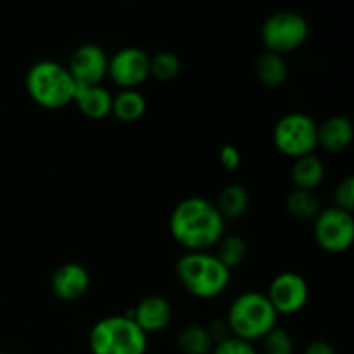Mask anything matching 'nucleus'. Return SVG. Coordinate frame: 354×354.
<instances>
[{"label":"nucleus","instance_id":"1","mask_svg":"<svg viewBox=\"0 0 354 354\" xmlns=\"http://www.w3.org/2000/svg\"><path fill=\"white\" fill-rule=\"evenodd\" d=\"M227 221L214 203L204 197H185L169 216V234L185 251H213L225 235Z\"/></svg>","mask_w":354,"mask_h":354},{"label":"nucleus","instance_id":"2","mask_svg":"<svg viewBox=\"0 0 354 354\" xmlns=\"http://www.w3.org/2000/svg\"><path fill=\"white\" fill-rule=\"evenodd\" d=\"M232 270L213 251H185L175 265L178 282L197 299H214L227 290Z\"/></svg>","mask_w":354,"mask_h":354},{"label":"nucleus","instance_id":"3","mask_svg":"<svg viewBox=\"0 0 354 354\" xmlns=\"http://www.w3.org/2000/svg\"><path fill=\"white\" fill-rule=\"evenodd\" d=\"M26 92L37 106L48 111L68 107L75 100L78 85L64 64L57 61H38L28 69Z\"/></svg>","mask_w":354,"mask_h":354},{"label":"nucleus","instance_id":"4","mask_svg":"<svg viewBox=\"0 0 354 354\" xmlns=\"http://www.w3.org/2000/svg\"><path fill=\"white\" fill-rule=\"evenodd\" d=\"M225 320L232 335L254 344L277 327L279 315L273 310L266 294L249 290L232 301Z\"/></svg>","mask_w":354,"mask_h":354},{"label":"nucleus","instance_id":"5","mask_svg":"<svg viewBox=\"0 0 354 354\" xmlns=\"http://www.w3.org/2000/svg\"><path fill=\"white\" fill-rule=\"evenodd\" d=\"M149 335L127 315H111L92 327L88 348L92 354H145Z\"/></svg>","mask_w":354,"mask_h":354},{"label":"nucleus","instance_id":"6","mask_svg":"<svg viewBox=\"0 0 354 354\" xmlns=\"http://www.w3.org/2000/svg\"><path fill=\"white\" fill-rule=\"evenodd\" d=\"M315 120L304 113H289L280 118L273 128V145L282 156L290 159L315 154L318 147Z\"/></svg>","mask_w":354,"mask_h":354},{"label":"nucleus","instance_id":"7","mask_svg":"<svg viewBox=\"0 0 354 354\" xmlns=\"http://www.w3.org/2000/svg\"><path fill=\"white\" fill-rule=\"evenodd\" d=\"M310 35V24L294 10H280L272 14L261 28V40L266 50L275 54H289L303 47Z\"/></svg>","mask_w":354,"mask_h":354},{"label":"nucleus","instance_id":"8","mask_svg":"<svg viewBox=\"0 0 354 354\" xmlns=\"http://www.w3.org/2000/svg\"><path fill=\"white\" fill-rule=\"evenodd\" d=\"M313 235L318 248L328 254H341L354 242L353 213L332 206L322 209L313 220Z\"/></svg>","mask_w":354,"mask_h":354},{"label":"nucleus","instance_id":"9","mask_svg":"<svg viewBox=\"0 0 354 354\" xmlns=\"http://www.w3.org/2000/svg\"><path fill=\"white\" fill-rule=\"evenodd\" d=\"M107 78L121 90L138 88L151 78V55L138 47L120 48L109 57Z\"/></svg>","mask_w":354,"mask_h":354},{"label":"nucleus","instance_id":"10","mask_svg":"<svg viewBox=\"0 0 354 354\" xmlns=\"http://www.w3.org/2000/svg\"><path fill=\"white\" fill-rule=\"evenodd\" d=\"M266 297L277 315H296L310 299V286L306 279L296 272H282L270 282Z\"/></svg>","mask_w":354,"mask_h":354},{"label":"nucleus","instance_id":"11","mask_svg":"<svg viewBox=\"0 0 354 354\" xmlns=\"http://www.w3.org/2000/svg\"><path fill=\"white\" fill-rule=\"evenodd\" d=\"M109 55L102 47L95 44H83L71 54L69 64L66 66L78 86L102 85L107 78Z\"/></svg>","mask_w":354,"mask_h":354},{"label":"nucleus","instance_id":"12","mask_svg":"<svg viewBox=\"0 0 354 354\" xmlns=\"http://www.w3.org/2000/svg\"><path fill=\"white\" fill-rule=\"evenodd\" d=\"M90 287V273L83 265L75 261L62 263L50 277V289L57 299L64 303L82 299Z\"/></svg>","mask_w":354,"mask_h":354},{"label":"nucleus","instance_id":"13","mask_svg":"<svg viewBox=\"0 0 354 354\" xmlns=\"http://www.w3.org/2000/svg\"><path fill=\"white\" fill-rule=\"evenodd\" d=\"M124 315L130 317L149 335L162 332L171 324L173 308L166 297L151 294V296H145L144 299L138 301L137 306Z\"/></svg>","mask_w":354,"mask_h":354},{"label":"nucleus","instance_id":"14","mask_svg":"<svg viewBox=\"0 0 354 354\" xmlns=\"http://www.w3.org/2000/svg\"><path fill=\"white\" fill-rule=\"evenodd\" d=\"M318 147L325 149L327 152H342L349 147L353 140V123L349 118L335 114L327 118L324 123L317 127Z\"/></svg>","mask_w":354,"mask_h":354},{"label":"nucleus","instance_id":"15","mask_svg":"<svg viewBox=\"0 0 354 354\" xmlns=\"http://www.w3.org/2000/svg\"><path fill=\"white\" fill-rule=\"evenodd\" d=\"M80 113L90 120H104L111 116V106H113V95L109 90L102 85L78 86L73 100Z\"/></svg>","mask_w":354,"mask_h":354},{"label":"nucleus","instance_id":"16","mask_svg":"<svg viewBox=\"0 0 354 354\" xmlns=\"http://www.w3.org/2000/svg\"><path fill=\"white\" fill-rule=\"evenodd\" d=\"M254 73L261 85L268 88H279L289 78V66L283 55L265 50L256 59Z\"/></svg>","mask_w":354,"mask_h":354},{"label":"nucleus","instance_id":"17","mask_svg":"<svg viewBox=\"0 0 354 354\" xmlns=\"http://www.w3.org/2000/svg\"><path fill=\"white\" fill-rule=\"evenodd\" d=\"M290 178H292L294 189L313 190L324 182L325 166L322 159L315 154L303 156V158L294 159L292 169H290Z\"/></svg>","mask_w":354,"mask_h":354},{"label":"nucleus","instance_id":"18","mask_svg":"<svg viewBox=\"0 0 354 354\" xmlns=\"http://www.w3.org/2000/svg\"><path fill=\"white\" fill-rule=\"evenodd\" d=\"M145 111H147V100L138 92V88L121 90L113 95L111 114L121 123H135L144 116Z\"/></svg>","mask_w":354,"mask_h":354},{"label":"nucleus","instance_id":"19","mask_svg":"<svg viewBox=\"0 0 354 354\" xmlns=\"http://www.w3.org/2000/svg\"><path fill=\"white\" fill-rule=\"evenodd\" d=\"M214 206L218 207L225 221L237 220L249 207L248 190L242 185H239V183H230V185H227L221 190Z\"/></svg>","mask_w":354,"mask_h":354},{"label":"nucleus","instance_id":"20","mask_svg":"<svg viewBox=\"0 0 354 354\" xmlns=\"http://www.w3.org/2000/svg\"><path fill=\"white\" fill-rule=\"evenodd\" d=\"M286 209L294 220L308 221L315 220L317 214L320 213V199L313 190L294 189L286 199Z\"/></svg>","mask_w":354,"mask_h":354},{"label":"nucleus","instance_id":"21","mask_svg":"<svg viewBox=\"0 0 354 354\" xmlns=\"http://www.w3.org/2000/svg\"><path fill=\"white\" fill-rule=\"evenodd\" d=\"M176 344L182 354H211L214 348L213 339L203 325H187L178 334Z\"/></svg>","mask_w":354,"mask_h":354},{"label":"nucleus","instance_id":"22","mask_svg":"<svg viewBox=\"0 0 354 354\" xmlns=\"http://www.w3.org/2000/svg\"><path fill=\"white\" fill-rule=\"evenodd\" d=\"M216 249V258L227 266L228 270L237 268L244 263V259L248 258V242L241 237V235H227L218 241V244L214 245Z\"/></svg>","mask_w":354,"mask_h":354},{"label":"nucleus","instance_id":"23","mask_svg":"<svg viewBox=\"0 0 354 354\" xmlns=\"http://www.w3.org/2000/svg\"><path fill=\"white\" fill-rule=\"evenodd\" d=\"M180 71H182V62L173 52L162 50L151 57V76L158 82H173Z\"/></svg>","mask_w":354,"mask_h":354},{"label":"nucleus","instance_id":"24","mask_svg":"<svg viewBox=\"0 0 354 354\" xmlns=\"http://www.w3.org/2000/svg\"><path fill=\"white\" fill-rule=\"evenodd\" d=\"M294 351L296 346L292 335L279 325L261 339V354H294Z\"/></svg>","mask_w":354,"mask_h":354},{"label":"nucleus","instance_id":"25","mask_svg":"<svg viewBox=\"0 0 354 354\" xmlns=\"http://www.w3.org/2000/svg\"><path fill=\"white\" fill-rule=\"evenodd\" d=\"M211 354H259L256 346L252 342L239 339L235 335H230L225 341L216 342Z\"/></svg>","mask_w":354,"mask_h":354},{"label":"nucleus","instance_id":"26","mask_svg":"<svg viewBox=\"0 0 354 354\" xmlns=\"http://www.w3.org/2000/svg\"><path fill=\"white\" fill-rule=\"evenodd\" d=\"M334 204L335 207L342 211L353 213L354 211V178L346 176L342 182L337 183L334 190Z\"/></svg>","mask_w":354,"mask_h":354},{"label":"nucleus","instance_id":"27","mask_svg":"<svg viewBox=\"0 0 354 354\" xmlns=\"http://www.w3.org/2000/svg\"><path fill=\"white\" fill-rule=\"evenodd\" d=\"M220 162L223 166L225 171H235V169L241 168V162H242V154L235 145L227 144L221 147L220 151Z\"/></svg>","mask_w":354,"mask_h":354},{"label":"nucleus","instance_id":"28","mask_svg":"<svg viewBox=\"0 0 354 354\" xmlns=\"http://www.w3.org/2000/svg\"><path fill=\"white\" fill-rule=\"evenodd\" d=\"M207 334H209V337L213 339V342L216 344V342H221L225 341L227 337H230V328H228V324L227 320H221V318H216V320L211 322L209 325L206 327Z\"/></svg>","mask_w":354,"mask_h":354},{"label":"nucleus","instance_id":"29","mask_svg":"<svg viewBox=\"0 0 354 354\" xmlns=\"http://www.w3.org/2000/svg\"><path fill=\"white\" fill-rule=\"evenodd\" d=\"M303 354H337V351H335V348L330 342L317 339V341L308 342Z\"/></svg>","mask_w":354,"mask_h":354}]
</instances>
